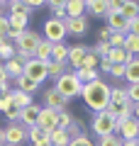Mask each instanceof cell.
<instances>
[{"instance_id": "cell-1", "label": "cell", "mask_w": 139, "mask_h": 146, "mask_svg": "<svg viewBox=\"0 0 139 146\" xmlns=\"http://www.w3.org/2000/svg\"><path fill=\"white\" fill-rule=\"evenodd\" d=\"M110 88L103 78L93 80V83H86L81 90V98H83V105L90 110L93 115H98V112H105L108 110V102H110Z\"/></svg>"}, {"instance_id": "cell-2", "label": "cell", "mask_w": 139, "mask_h": 146, "mask_svg": "<svg viewBox=\"0 0 139 146\" xmlns=\"http://www.w3.org/2000/svg\"><path fill=\"white\" fill-rule=\"evenodd\" d=\"M56 93H61L66 100H73V98H81V90H83V85H81V80L76 78V73L73 71H66L61 76V78H56L54 80V85H51Z\"/></svg>"}, {"instance_id": "cell-3", "label": "cell", "mask_w": 139, "mask_h": 146, "mask_svg": "<svg viewBox=\"0 0 139 146\" xmlns=\"http://www.w3.org/2000/svg\"><path fill=\"white\" fill-rule=\"evenodd\" d=\"M115 129H117V122H115V117L110 115L108 110L105 112H98V115H93L90 119V131L95 136H108V134H115Z\"/></svg>"}, {"instance_id": "cell-4", "label": "cell", "mask_w": 139, "mask_h": 146, "mask_svg": "<svg viewBox=\"0 0 139 146\" xmlns=\"http://www.w3.org/2000/svg\"><path fill=\"white\" fill-rule=\"evenodd\" d=\"M39 42H41V34H39V32L25 29L15 39V51H22V54H27V56L34 58V51H37V46H39Z\"/></svg>"}, {"instance_id": "cell-5", "label": "cell", "mask_w": 139, "mask_h": 146, "mask_svg": "<svg viewBox=\"0 0 139 146\" xmlns=\"http://www.w3.org/2000/svg\"><path fill=\"white\" fill-rule=\"evenodd\" d=\"M66 36L68 34H66V25H63V20H54V17L44 20V42L61 44Z\"/></svg>"}, {"instance_id": "cell-6", "label": "cell", "mask_w": 139, "mask_h": 146, "mask_svg": "<svg viewBox=\"0 0 139 146\" xmlns=\"http://www.w3.org/2000/svg\"><path fill=\"white\" fill-rule=\"evenodd\" d=\"M115 134H117L122 141H137V139H139V122L134 119V117L117 122V129H115Z\"/></svg>"}, {"instance_id": "cell-7", "label": "cell", "mask_w": 139, "mask_h": 146, "mask_svg": "<svg viewBox=\"0 0 139 146\" xmlns=\"http://www.w3.org/2000/svg\"><path fill=\"white\" fill-rule=\"evenodd\" d=\"M22 76H27V78L34 80L37 85H41L46 80V63L37 61V58H29V61L25 63V73H22Z\"/></svg>"}, {"instance_id": "cell-8", "label": "cell", "mask_w": 139, "mask_h": 146, "mask_svg": "<svg viewBox=\"0 0 139 146\" xmlns=\"http://www.w3.org/2000/svg\"><path fill=\"white\" fill-rule=\"evenodd\" d=\"M3 131H5V144L7 146H20L27 141V127H22L20 122L3 127Z\"/></svg>"}, {"instance_id": "cell-9", "label": "cell", "mask_w": 139, "mask_h": 146, "mask_svg": "<svg viewBox=\"0 0 139 146\" xmlns=\"http://www.w3.org/2000/svg\"><path fill=\"white\" fill-rule=\"evenodd\" d=\"M41 98H44V107H46V110H54V112H61V110H66L68 102H71V100H66L61 93H56L54 88H46L44 93H41Z\"/></svg>"}, {"instance_id": "cell-10", "label": "cell", "mask_w": 139, "mask_h": 146, "mask_svg": "<svg viewBox=\"0 0 139 146\" xmlns=\"http://www.w3.org/2000/svg\"><path fill=\"white\" fill-rule=\"evenodd\" d=\"M63 25H66V34L68 36H86L88 32V17H66L63 20Z\"/></svg>"}, {"instance_id": "cell-11", "label": "cell", "mask_w": 139, "mask_h": 146, "mask_svg": "<svg viewBox=\"0 0 139 146\" xmlns=\"http://www.w3.org/2000/svg\"><path fill=\"white\" fill-rule=\"evenodd\" d=\"M88 51H90V46H86V44H73V46H68V58H66V63L68 66H73V71L76 68H81V63H83V58L88 56Z\"/></svg>"}, {"instance_id": "cell-12", "label": "cell", "mask_w": 139, "mask_h": 146, "mask_svg": "<svg viewBox=\"0 0 139 146\" xmlns=\"http://www.w3.org/2000/svg\"><path fill=\"white\" fill-rule=\"evenodd\" d=\"M105 27H108L110 32L127 34V20L120 15V10H115V12H105Z\"/></svg>"}, {"instance_id": "cell-13", "label": "cell", "mask_w": 139, "mask_h": 146, "mask_svg": "<svg viewBox=\"0 0 139 146\" xmlns=\"http://www.w3.org/2000/svg\"><path fill=\"white\" fill-rule=\"evenodd\" d=\"M37 127H39L41 131H46V134H51V131L56 129V112H54V110H46V107H41V112H39V119H37Z\"/></svg>"}, {"instance_id": "cell-14", "label": "cell", "mask_w": 139, "mask_h": 146, "mask_svg": "<svg viewBox=\"0 0 139 146\" xmlns=\"http://www.w3.org/2000/svg\"><path fill=\"white\" fill-rule=\"evenodd\" d=\"M39 112H41V105H37V102H32L29 107L20 110V124H22V127H37Z\"/></svg>"}, {"instance_id": "cell-15", "label": "cell", "mask_w": 139, "mask_h": 146, "mask_svg": "<svg viewBox=\"0 0 139 146\" xmlns=\"http://www.w3.org/2000/svg\"><path fill=\"white\" fill-rule=\"evenodd\" d=\"M124 80H127V85H139V56H134L124 66Z\"/></svg>"}, {"instance_id": "cell-16", "label": "cell", "mask_w": 139, "mask_h": 146, "mask_svg": "<svg viewBox=\"0 0 139 146\" xmlns=\"http://www.w3.org/2000/svg\"><path fill=\"white\" fill-rule=\"evenodd\" d=\"M120 15L127 22L134 20V17H139V3L137 0H120Z\"/></svg>"}, {"instance_id": "cell-17", "label": "cell", "mask_w": 139, "mask_h": 146, "mask_svg": "<svg viewBox=\"0 0 139 146\" xmlns=\"http://www.w3.org/2000/svg\"><path fill=\"white\" fill-rule=\"evenodd\" d=\"M3 68H5V73H7V78H10V80L20 78L22 73H25V63L17 61V58H10V61H5V63H3Z\"/></svg>"}, {"instance_id": "cell-18", "label": "cell", "mask_w": 139, "mask_h": 146, "mask_svg": "<svg viewBox=\"0 0 139 146\" xmlns=\"http://www.w3.org/2000/svg\"><path fill=\"white\" fill-rule=\"evenodd\" d=\"M86 10H88L90 17H105L108 3H105V0H86Z\"/></svg>"}, {"instance_id": "cell-19", "label": "cell", "mask_w": 139, "mask_h": 146, "mask_svg": "<svg viewBox=\"0 0 139 146\" xmlns=\"http://www.w3.org/2000/svg\"><path fill=\"white\" fill-rule=\"evenodd\" d=\"M134 56H129L124 49H110V56H108V61L112 63V66H127L129 61H132Z\"/></svg>"}, {"instance_id": "cell-20", "label": "cell", "mask_w": 139, "mask_h": 146, "mask_svg": "<svg viewBox=\"0 0 139 146\" xmlns=\"http://www.w3.org/2000/svg\"><path fill=\"white\" fill-rule=\"evenodd\" d=\"M12 83H15V90L27 93V95H32V93H37V90H39V85H37L34 80H29L27 76H20V78H15Z\"/></svg>"}, {"instance_id": "cell-21", "label": "cell", "mask_w": 139, "mask_h": 146, "mask_svg": "<svg viewBox=\"0 0 139 146\" xmlns=\"http://www.w3.org/2000/svg\"><path fill=\"white\" fill-rule=\"evenodd\" d=\"M10 98H12V105H15L17 110H25V107H29V105L34 102V100H32V95L20 93V90H15V88L10 90Z\"/></svg>"}, {"instance_id": "cell-22", "label": "cell", "mask_w": 139, "mask_h": 146, "mask_svg": "<svg viewBox=\"0 0 139 146\" xmlns=\"http://www.w3.org/2000/svg\"><path fill=\"white\" fill-rule=\"evenodd\" d=\"M86 0H66V17H83Z\"/></svg>"}, {"instance_id": "cell-23", "label": "cell", "mask_w": 139, "mask_h": 146, "mask_svg": "<svg viewBox=\"0 0 139 146\" xmlns=\"http://www.w3.org/2000/svg\"><path fill=\"white\" fill-rule=\"evenodd\" d=\"M66 68H68V63H56V61H46V78H51V80L61 78L63 73H66Z\"/></svg>"}, {"instance_id": "cell-24", "label": "cell", "mask_w": 139, "mask_h": 146, "mask_svg": "<svg viewBox=\"0 0 139 146\" xmlns=\"http://www.w3.org/2000/svg\"><path fill=\"white\" fill-rule=\"evenodd\" d=\"M66 58H68V46L66 44H51V58L49 61H56V63H66Z\"/></svg>"}, {"instance_id": "cell-25", "label": "cell", "mask_w": 139, "mask_h": 146, "mask_svg": "<svg viewBox=\"0 0 139 146\" xmlns=\"http://www.w3.org/2000/svg\"><path fill=\"white\" fill-rule=\"evenodd\" d=\"M46 5L51 7L54 20H66V0H51V3H46Z\"/></svg>"}, {"instance_id": "cell-26", "label": "cell", "mask_w": 139, "mask_h": 146, "mask_svg": "<svg viewBox=\"0 0 139 146\" xmlns=\"http://www.w3.org/2000/svg\"><path fill=\"white\" fill-rule=\"evenodd\" d=\"M49 141H51V146H68L71 136L66 134V129H54L51 134H49Z\"/></svg>"}, {"instance_id": "cell-27", "label": "cell", "mask_w": 139, "mask_h": 146, "mask_svg": "<svg viewBox=\"0 0 139 146\" xmlns=\"http://www.w3.org/2000/svg\"><path fill=\"white\" fill-rule=\"evenodd\" d=\"M34 58H37V61H44V63H46L49 58H51V44L41 39L39 46H37V51H34Z\"/></svg>"}, {"instance_id": "cell-28", "label": "cell", "mask_w": 139, "mask_h": 146, "mask_svg": "<svg viewBox=\"0 0 139 146\" xmlns=\"http://www.w3.org/2000/svg\"><path fill=\"white\" fill-rule=\"evenodd\" d=\"M124 51H127L129 56H139V36L137 34L124 36Z\"/></svg>"}, {"instance_id": "cell-29", "label": "cell", "mask_w": 139, "mask_h": 146, "mask_svg": "<svg viewBox=\"0 0 139 146\" xmlns=\"http://www.w3.org/2000/svg\"><path fill=\"white\" fill-rule=\"evenodd\" d=\"M73 73H76V78L81 80V85L93 83V80H98V78H100V73H98V71H86V68H78V71H73Z\"/></svg>"}, {"instance_id": "cell-30", "label": "cell", "mask_w": 139, "mask_h": 146, "mask_svg": "<svg viewBox=\"0 0 139 146\" xmlns=\"http://www.w3.org/2000/svg\"><path fill=\"white\" fill-rule=\"evenodd\" d=\"M41 139H49V134L41 131L39 127H27V141H29V144H37V141H41Z\"/></svg>"}, {"instance_id": "cell-31", "label": "cell", "mask_w": 139, "mask_h": 146, "mask_svg": "<svg viewBox=\"0 0 139 146\" xmlns=\"http://www.w3.org/2000/svg\"><path fill=\"white\" fill-rule=\"evenodd\" d=\"M73 122V115L68 112V110H61V112H56V129H68V124Z\"/></svg>"}, {"instance_id": "cell-32", "label": "cell", "mask_w": 139, "mask_h": 146, "mask_svg": "<svg viewBox=\"0 0 139 146\" xmlns=\"http://www.w3.org/2000/svg\"><path fill=\"white\" fill-rule=\"evenodd\" d=\"M110 49H112V46H110L108 42H95V46H90V51L95 54L100 61H103V58H108V56H110Z\"/></svg>"}, {"instance_id": "cell-33", "label": "cell", "mask_w": 139, "mask_h": 146, "mask_svg": "<svg viewBox=\"0 0 139 146\" xmlns=\"http://www.w3.org/2000/svg\"><path fill=\"white\" fill-rule=\"evenodd\" d=\"M7 10H10V15H27L29 17V10H27L25 0H12V3H7Z\"/></svg>"}, {"instance_id": "cell-34", "label": "cell", "mask_w": 139, "mask_h": 146, "mask_svg": "<svg viewBox=\"0 0 139 146\" xmlns=\"http://www.w3.org/2000/svg\"><path fill=\"white\" fill-rule=\"evenodd\" d=\"M98 66H100V58L95 56L93 51H88V56L83 58V63H81V68H86V71H98ZM78 71V68H76Z\"/></svg>"}, {"instance_id": "cell-35", "label": "cell", "mask_w": 139, "mask_h": 146, "mask_svg": "<svg viewBox=\"0 0 139 146\" xmlns=\"http://www.w3.org/2000/svg\"><path fill=\"white\" fill-rule=\"evenodd\" d=\"M10 58H15V44H12V42H5L3 46H0V63L10 61Z\"/></svg>"}, {"instance_id": "cell-36", "label": "cell", "mask_w": 139, "mask_h": 146, "mask_svg": "<svg viewBox=\"0 0 139 146\" xmlns=\"http://www.w3.org/2000/svg\"><path fill=\"white\" fill-rule=\"evenodd\" d=\"M66 134L71 136V139H76V136H83V134H86V131H83V124H81V119H76V117H73V122L68 124Z\"/></svg>"}, {"instance_id": "cell-37", "label": "cell", "mask_w": 139, "mask_h": 146, "mask_svg": "<svg viewBox=\"0 0 139 146\" xmlns=\"http://www.w3.org/2000/svg\"><path fill=\"white\" fill-rule=\"evenodd\" d=\"M95 146H122V139L117 134H108V136H100Z\"/></svg>"}, {"instance_id": "cell-38", "label": "cell", "mask_w": 139, "mask_h": 146, "mask_svg": "<svg viewBox=\"0 0 139 146\" xmlns=\"http://www.w3.org/2000/svg\"><path fill=\"white\" fill-rule=\"evenodd\" d=\"M10 83L12 80L7 78V73H5V68H3V63H0V95H5V93H10Z\"/></svg>"}, {"instance_id": "cell-39", "label": "cell", "mask_w": 139, "mask_h": 146, "mask_svg": "<svg viewBox=\"0 0 139 146\" xmlns=\"http://www.w3.org/2000/svg\"><path fill=\"white\" fill-rule=\"evenodd\" d=\"M124 36L127 34H120V32H112V36H110V46L112 49H124Z\"/></svg>"}, {"instance_id": "cell-40", "label": "cell", "mask_w": 139, "mask_h": 146, "mask_svg": "<svg viewBox=\"0 0 139 146\" xmlns=\"http://www.w3.org/2000/svg\"><path fill=\"white\" fill-rule=\"evenodd\" d=\"M68 146H95V141H93L88 134H83V136H76V139H71V141H68Z\"/></svg>"}, {"instance_id": "cell-41", "label": "cell", "mask_w": 139, "mask_h": 146, "mask_svg": "<svg viewBox=\"0 0 139 146\" xmlns=\"http://www.w3.org/2000/svg\"><path fill=\"white\" fill-rule=\"evenodd\" d=\"M124 93H127V98H129L132 105L139 102V85H124Z\"/></svg>"}, {"instance_id": "cell-42", "label": "cell", "mask_w": 139, "mask_h": 146, "mask_svg": "<svg viewBox=\"0 0 139 146\" xmlns=\"http://www.w3.org/2000/svg\"><path fill=\"white\" fill-rule=\"evenodd\" d=\"M110 36H112V32L108 27H100L98 29V42H110Z\"/></svg>"}, {"instance_id": "cell-43", "label": "cell", "mask_w": 139, "mask_h": 146, "mask_svg": "<svg viewBox=\"0 0 139 146\" xmlns=\"http://www.w3.org/2000/svg\"><path fill=\"white\" fill-rule=\"evenodd\" d=\"M7 29H10V25H7V15L0 17V36H7Z\"/></svg>"}, {"instance_id": "cell-44", "label": "cell", "mask_w": 139, "mask_h": 146, "mask_svg": "<svg viewBox=\"0 0 139 146\" xmlns=\"http://www.w3.org/2000/svg\"><path fill=\"white\" fill-rule=\"evenodd\" d=\"M110 76L112 78H124V66H112L110 68Z\"/></svg>"}, {"instance_id": "cell-45", "label": "cell", "mask_w": 139, "mask_h": 146, "mask_svg": "<svg viewBox=\"0 0 139 146\" xmlns=\"http://www.w3.org/2000/svg\"><path fill=\"white\" fill-rule=\"evenodd\" d=\"M110 68H112V63H110L108 58H103L100 66H98V73H108V76H110Z\"/></svg>"}, {"instance_id": "cell-46", "label": "cell", "mask_w": 139, "mask_h": 146, "mask_svg": "<svg viewBox=\"0 0 139 146\" xmlns=\"http://www.w3.org/2000/svg\"><path fill=\"white\" fill-rule=\"evenodd\" d=\"M25 5H27V10H37V7H41L44 3H41V0H25Z\"/></svg>"}, {"instance_id": "cell-47", "label": "cell", "mask_w": 139, "mask_h": 146, "mask_svg": "<svg viewBox=\"0 0 139 146\" xmlns=\"http://www.w3.org/2000/svg\"><path fill=\"white\" fill-rule=\"evenodd\" d=\"M132 117L139 122V102H137V105H132Z\"/></svg>"}, {"instance_id": "cell-48", "label": "cell", "mask_w": 139, "mask_h": 146, "mask_svg": "<svg viewBox=\"0 0 139 146\" xmlns=\"http://www.w3.org/2000/svg\"><path fill=\"white\" fill-rule=\"evenodd\" d=\"M32 146H51V141H49V139H41V141H37V144H32Z\"/></svg>"}, {"instance_id": "cell-49", "label": "cell", "mask_w": 139, "mask_h": 146, "mask_svg": "<svg viewBox=\"0 0 139 146\" xmlns=\"http://www.w3.org/2000/svg\"><path fill=\"white\" fill-rule=\"evenodd\" d=\"M122 146H139V139L137 141H122Z\"/></svg>"}, {"instance_id": "cell-50", "label": "cell", "mask_w": 139, "mask_h": 146, "mask_svg": "<svg viewBox=\"0 0 139 146\" xmlns=\"http://www.w3.org/2000/svg\"><path fill=\"white\" fill-rule=\"evenodd\" d=\"M0 112H5V98L0 95Z\"/></svg>"}, {"instance_id": "cell-51", "label": "cell", "mask_w": 139, "mask_h": 146, "mask_svg": "<svg viewBox=\"0 0 139 146\" xmlns=\"http://www.w3.org/2000/svg\"><path fill=\"white\" fill-rule=\"evenodd\" d=\"M5 144V131H3V127H0V146Z\"/></svg>"}, {"instance_id": "cell-52", "label": "cell", "mask_w": 139, "mask_h": 146, "mask_svg": "<svg viewBox=\"0 0 139 146\" xmlns=\"http://www.w3.org/2000/svg\"><path fill=\"white\" fill-rule=\"evenodd\" d=\"M5 7H7V3H3V0H0V17H3V12H5Z\"/></svg>"}, {"instance_id": "cell-53", "label": "cell", "mask_w": 139, "mask_h": 146, "mask_svg": "<svg viewBox=\"0 0 139 146\" xmlns=\"http://www.w3.org/2000/svg\"><path fill=\"white\" fill-rule=\"evenodd\" d=\"M7 42V39H5V36H0V46H3V44H5Z\"/></svg>"}, {"instance_id": "cell-54", "label": "cell", "mask_w": 139, "mask_h": 146, "mask_svg": "<svg viewBox=\"0 0 139 146\" xmlns=\"http://www.w3.org/2000/svg\"><path fill=\"white\" fill-rule=\"evenodd\" d=\"M3 146H7V144H3Z\"/></svg>"}]
</instances>
